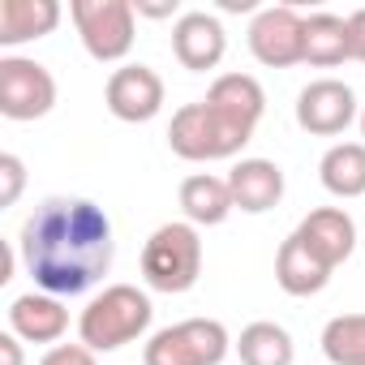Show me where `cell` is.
<instances>
[{
    "mask_svg": "<svg viewBox=\"0 0 365 365\" xmlns=\"http://www.w3.org/2000/svg\"><path fill=\"white\" fill-rule=\"evenodd\" d=\"M228 52V35H224V22L207 9H190L180 14L176 26H172V56L180 61V69L190 73H207L224 61Z\"/></svg>",
    "mask_w": 365,
    "mask_h": 365,
    "instance_id": "cell-11",
    "label": "cell"
},
{
    "mask_svg": "<svg viewBox=\"0 0 365 365\" xmlns=\"http://www.w3.org/2000/svg\"><path fill=\"white\" fill-rule=\"evenodd\" d=\"M224 9H228V14H250L254 0H224Z\"/></svg>",
    "mask_w": 365,
    "mask_h": 365,
    "instance_id": "cell-28",
    "label": "cell"
},
{
    "mask_svg": "<svg viewBox=\"0 0 365 365\" xmlns=\"http://www.w3.org/2000/svg\"><path fill=\"white\" fill-rule=\"evenodd\" d=\"M180 211L194 228H215L224 224L237 202H232V190H228V176H211V172H194L180 180Z\"/></svg>",
    "mask_w": 365,
    "mask_h": 365,
    "instance_id": "cell-15",
    "label": "cell"
},
{
    "mask_svg": "<svg viewBox=\"0 0 365 365\" xmlns=\"http://www.w3.org/2000/svg\"><path fill=\"white\" fill-rule=\"evenodd\" d=\"M348 61V22L335 14H309L305 18V65L335 69Z\"/></svg>",
    "mask_w": 365,
    "mask_h": 365,
    "instance_id": "cell-20",
    "label": "cell"
},
{
    "mask_svg": "<svg viewBox=\"0 0 365 365\" xmlns=\"http://www.w3.org/2000/svg\"><path fill=\"white\" fill-rule=\"evenodd\" d=\"M232 348V335L220 318H185L150 335L142 365H220Z\"/></svg>",
    "mask_w": 365,
    "mask_h": 365,
    "instance_id": "cell-6",
    "label": "cell"
},
{
    "mask_svg": "<svg viewBox=\"0 0 365 365\" xmlns=\"http://www.w3.org/2000/svg\"><path fill=\"white\" fill-rule=\"evenodd\" d=\"M250 52L267 69H292L305 61V18L292 5H267L250 22Z\"/></svg>",
    "mask_w": 365,
    "mask_h": 365,
    "instance_id": "cell-8",
    "label": "cell"
},
{
    "mask_svg": "<svg viewBox=\"0 0 365 365\" xmlns=\"http://www.w3.org/2000/svg\"><path fill=\"white\" fill-rule=\"evenodd\" d=\"M318 180L335 198H361L365 194V142H335L318 163Z\"/></svg>",
    "mask_w": 365,
    "mask_h": 365,
    "instance_id": "cell-19",
    "label": "cell"
},
{
    "mask_svg": "<svg viewBox=\"0 0 365 365\" xmlns=\"http://www.w3.org/2000/svg\"><path fill=\"white\" fill-rule=\"evenodd\" d=\"M22 190H26V163L14 150H5L0 155V207H14Z\"/></svg>",
    "mask_w": 365,
    "mask_h": 365,
    "instance_id": "cell-23",
    "label": "cell"
},
{
    "mask_svg": "<svg viewBox=\"0 0 365 365\" xmlns=\"http://www.w3.org/2000/svg\"><path fill=\"white\" fill-rule=\"evenodd\" d=\"M9 331L22 344H52L56 348V339L69 331V309L52 292H22L9 305Z\"/></svg>",
    "mask_w": 365,
    "mask_h": 365,
    "instance_id": "cell-13",
    "label": "cell"
},
{
    "mask_svg": "<svg viewBox=\"0 0 365 365\" xmlns=\"http://www.w3.org/2000/svg\"><path fill=\"white\" fill-rule=\"evenodd\" d=\"M39 365H99V361H95V352L86 344H56V348L43 352Z\"/></svg>",
    "mask_w": 365,
    "mask_h": 365,
    "instance_id": "cell-24",
    "label": "cell"
},
{
    "mask_svg": "<svg viewBox=\"0 0 365 365\" xmlns=\"http://www.w3.org/2000/svg\"><path fill=\"white\" fill-rule=\"evenodd\" d=\"M69 18H73L78 39H82L91 61L116 65L133 52V39H138L133 0H73Z\"/></svg>",
    "mask_w": 365,
    "mask_h": 365,
    "instance_id": "cell-5",
    "label": "cell"
},
{
    "mask_svg": "<svg viewBox=\"0 0 365 365\" xmlns=\"http://www.w3.org/2000/svg\"><path fill=\"white\" fill-rule=\"evenodd\" d=\"M207 103H211L215 112L232 116L237 125L258 129V120H262V112H267V91H262V82L250 78V73H220V78L211 82V91H207Z\"/></svg>",
    "mask_w": 365,
    "mask_h": 365,
    "instance_id": "cell-16",
    "label": "cell"
},
{
    "mask_svg": "<svg viewBox=\"0 0 365 365\" xmlns=\"http://www.w3.org/2000/svg\"><path fill=\"white\" fill-rule=\"evenodd\" d=\"M228 190H232L237 211L262 215V211L279 207V198H284V168L271 159H241L228 172Z\"/></svg>",
    "mask_w": 365,
    "mask_h": 365,
    "instance_id": "cell-14",
    "label": "cell"
},
{
    "mask_svg": "<svg viewBox=\"0 0 365 365\" xmlns=\"http://www.w3.org/2000/svg\"><path fill=\"white\" fill-rule=\"evenodd\" d=\"M275 284H279L288 297H314V292H322V288L331 284V267L318 262V258L301 245V237L292 232V237L279 245V254H275Z\"/></svg>",
    "mask_w": 365,
    "mask_h": 365,
    "instance_id": "cell-18",
    "label": "cell"
},
{
    "mask_svg": "<svg viewBox=\"0 0 365 365\" xmlns=\"http://www.w3.org/2000/svg\"><path fill=\"white\" fill-rule=\"evenodd\" d=\"M133 14L163 22V18H180V0H133Z\"/></svg>",
    "mask_w": 365,
    "mask_h": 365,
    "instance_id": "cell-26",
    "label": "cell"
},
{
    "mask_svg": "<svg viewBox=\"0 0 365 365\" xmlns=\"http://www.w3.org/2000/svg\"><path fill=\"white\" fill-rule=\"evenodd\" d=\"M112 220L91 198H48L22 224L18 258L39 292L82 297L112 271Z\"/></svg>",
    "mask_w": 365,
    "mask_h": 365,
    "instance_id": "cell-1",
    "label": "cell"
},
{
    "mask_svg": "<svg viewBox=\"0 0 365 365\" xmlns=\"http://www.w3.org/2000/svg\"><path fill=\"white\" fill-rule=\"evenodd\" d=\"M202 275V237L190 220L159 224L142 245V279L155 292H190Z\"/></svg>",
    "mask_w": 365,
    "mask_h": 365,
    "instance_id": "cell-3",
    "label": "cell"
},
{
    "mask_svg": "<svg viewBox=\"0 0 365 365\" xmlns=\"http://www.w3.org/2000/svg\"><path fill=\"white\" fill-rule=\"evenodd\" d=\"M322 356L331 365H365V314H339L322 327Z\"/></svg>",
    "mask_w": 365,
    "mask_h": 365,
    "instance_id": "cell-22",
    "label": "cell"
},
{
    "mask_svg": "<svg viewBox=\"0 0 365 365\" xmlns=\"http://www.w3.org/2000/svg\"><path fill=\"white\" fill-rule=\"evenodd\" d=\"M26 356H22V339L14 335V331H5L0 335V365H22Z\"/></svg>",
    "mask_w": 365,
    "mask_h": 365,
    "instance_id": "cell-27",
    "label": "cell"
},
{
    "mask_svg": "<svg viewBox=\"0 0 365 365\" xmlns=\"http://www.w3.org/2000/svg\"><path fill=\"white\" fill-rule=\"evenodd\" d=\"M297 237H301V245H305L318 262H327L331 271H335L339 262H348L352 250H356V224H352V215L339 211V207H318V211H309V215L297 224Z\"/></svg>",
    "mask_w": 365,
    "mask_h": 365,
    "instance_id": "cell-12",
    "label": "cell"
},
{
    "mask_svg": "<svg viewBox=\"0 0 365 365\" xmlns=\"http://www.w3.org/2000/svg\"><path fill=\"white\" fill-rule=\"evenodd\" d=\"M356 120H361V138H365V108H361V116H356Z\"/></svg>",
    "mask_w": 365,
    "mask_h": 365,
    "instance_id": "cell-29",
    "label": "cell"
},
{
    "mask_svg": "<svg viewBox=\"0 0 365 365\" xmlns=\"http://www.w3.org/2000/svg\"><path fill=\"white\" fill-rule=\"evenodd\" d=\"M237 356L241 365H292L297 348L279 322H250L237 339Z\"/></svg>",
    "mask_w": 365,
    "mask_h": 365,
    "instance_id": "cell-21",
    "label": "cell"
},
{
    "mask_svg": "<svg viewBox=\"0 0 365 365\" xmlns=\"http://www.w3.org/2000/svg\"><path fill=\"white\" fill-rule=\"evenodd\" d=\"M103 103L125 125H146L163 112V78L150 65H120L103 86Z\"/></svg>",
    "mask_w": 365,
    "mask_h": 365,
    "instance_id": "cell-9",
    "label": "cell"
},
{
    "mask_svg": "<svg viewBox=\"0 0 365 365\" xmlns=\"http://www.w3.org/2000/svg\"><path fill=\"white\" fill-rule=\"evenodd\" d=\"M155 318V305L142 288L133 284H112L103 288L78 318V339L91 348V352H116L133 339L146 335Z\"/></svg>",
    "mask_w": 365,
    "mask_h": 365,
    "instance_id": "cell-2",
    "label": "cell"
},
{
    "mask_svg": "<svg viewBox=\"0 0 365 365\" xmlns=\"http://www.w3.org/2000/svg\"><path fill=\"white\" fill-rule=\"evenodd\" d=\"M356 120V95L339 78H318L297 95V125L314 138H335Z\"/></svg>",
    "mask_w": 365,
    "mask_h": 365,
    "instance_id": "cell-10",
    "label": "cell"
},
{
    "mask_svg": "<svg viewBox=\"0 0 365 365\" xmlns=\"http://www.w3.org/2000/svg\"><path fill=\"white\" fill-rule=\"evenodd\" d=\"M344 22H348V61L365 65V9H352Z\"/></svg>",
    "mask_w": 365,
    "mask_h": 365,
    "instance_id": "cell-25",
    "label": "cell"
},
{
    "mask_svg": "<svg viewBox=\"0 0 365 365\" xmlns=\"http://www.w3.org/2000/svg\"><path fill=\"white\" fill-rule=\"evenodd\" d=\"M56 22H61L56 0H0V43L5 48L43 39L56 31Z\"/></svg>",
    "mask_w": 365,
    "mask_h": 365,
    "instance_id": "cell-17",
    "label": "cell"
},
{
    "mask_svg": "<svg viewBox=\"0 0 365 365\" xmlns=\"http://www.w3.org/2000/svg\"><path fill=\"white\" fill-rule=\"evenodd\" d=\"M56 108V78L48 65L31 56L0 61V116L5 120H39Z\"/></svg>",
    "mask_w": 365,
    "mask_h": 365,
    "instance_id": "cell-7",
    "label": "cell"
},
{
    "mask_svg": "<svg viewBox=\"0 0 365 365\" xmlns=\"http://www.w3.org/2000/svg\"><path fill=\"white\" fill-rule=\"evenodd\" d=\"M250 138H254V129H245V125H237L232 116L215 112L207 99L176 108V112H172V125H168V146H172V155L190 159V163L232 159V155L245 150Z\"/></svg>",
    "mask_w": 365,
    "mask_h": 365,
    "instance_id": "cell-4",
    "label": "cell"
}]
</instances>
